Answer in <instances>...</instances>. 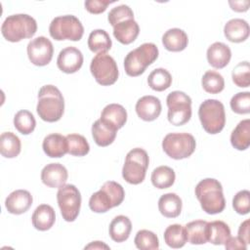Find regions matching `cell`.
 Returning <instances> with one entry per match:
<instances>
[{
  "label": "cell",
  "mask_w": 250,
  "mask_h": 250,
  "mask_svg": "<svg viewBox=\"0 0 250 250\" xmlns=\"http://www.w3.org/2000/svg\"><path fill=\"white\" fill-rule=\"evenodd\" d=\"M36 111L46 122L59 121L64 111V100L61 91L54 85H44L40 88Z\"/></svg>",
  "instance_id": "cell-1"
},
{
  "label": "cell",
  "mask_w": 250,
  "mask_h": 250,
  "mask_svg": "<svg viewBox=\"0 0 250 250\" xmlns=\"http://www.w3.org/2000/svg\"><path fill=\"white\" fill-rule=\"evenodd\" d=\"M195 196L204 212L210 215L219 214L226 207V200L221 183L212 178L201 180L195 187Z\"/></svg>",
  "instance_id": "cell-2"
},
{
  "label": "cell",
  "mask_w": 250,
  "mask_h": 250,
  "mask_svg": "<svg viewBox=\"0 0 250 250\" xmlns=\"http://www.w3.org/2000/svg\"><path fill=\"white\" fill-rule=\"evenodd\" d=\"M37 30L36 21L27 14H16L8 16L2 25L1 33L9 42H20L22 39L31 38Z\"/></svg>",
  "instance_id": "cell-3"
},
{
  "label": "cell",
  "mask_w": 250,
  "mask_h": 250,
  "mask_svg": "<svg viewBox=\"0 0 250 250\" xmlns=\"http://www.w3.org/2000/svg\"><path fill=\"white\" fill-rule=\"evenodd\" d=\"M125 197L123 187L114 182H105L101 188L94 192L89 199V207L95 213H105L109 209L119 206Z\"/></svg>",
  "instance_id": "cell-4"
},
{
  "label": "cell",
  "mask_w": 250,
  "mask_h": 250,
  "mask_svg": "<svg viewBox=\"0 0 250 250\" xmlns=\"http://www.w3.org/2000/svg\"><path fill=\"white\" fill-rule=\"evenodd\" d=\"M158 48L153 43H144L130 51L124 59V69L127 75L136 77L145 72L146 67L158 58Z\"/></svg>",
  "instance_id": "cell-5"
},
{
  "label": "cell",
  "mask_w": 250,
  "mask_h": 250,
  "mask_svg": "<svg viewBox=\"0 0 250 250\" xmlns=\"http://www.w3.org/2000/svg\"><path fill=\"white\" fill-rule=\"evenodd\" d=\"M198 117L202 128L209 134L220 133L226 124L224 104L215 99L205 100L198 108Z\"/></svg>",
  "instance_id": "cell-6"
},
{
  "label": "cell",
  "mask_w": 250,
  "mask_h": 250,
  "mask_svg": "<svg viewBox=\"0 0 250 250\" xmlns=\"http://www.w3.org/2000/svg\"><path fill=\"white\" fill-rule=\"evenodd\" d=\"M148 164V154L145 149L141 147L131 149L127 153L122 167L123 179L131 185H139L143 183L146 178Z\"/></svg>",
  "instance_id": "cell-7"
},
{
  "label": "cell",
  "mask_w": 250,
  "mask_h": 250,
  "mask_svg": "<svg viewBox=\"0 0 250 250\" xmlns=\"http://www.w3.org/2000/svg\"><path fill=\"white\" fill-rule=\"evenodd\" d=\"M49 33L57 41H79L84 34V27L75 16L64 15L53 19L49 25Z\"/></svg>",
  "instance_id": "cell-8"
},
{
  "label": "cell",
  "mask_w": 250,
  "mask_h": 250,
  "mask_svg": "<svg viewBox=\"0 0 250 250\" xmlns=\"http://www.w3.org/2000/svg\"><path fill=\"white\" fill-rule=\"evenodd\" d=\"M195 147V139L188 133H169L162 141L164 152L176 160L189 157L194 152Z\"/></svg>",
  "instance_id": "cell-9"
},
{
  "label": "cell",
  "mask_w": 250,
  "mask_h": 250,
  "mask_svg": "<svg viewBox=\"0 0 250 250\" xmlns=\"http://www.w3.org/2000/svg\"><path fill=\"white\" fill-rule=\"evenodd\" d=\"M168 120L172 125L182 126L191 117V99L182 91H173L166 98Z\"/></svg>",
  "instance_id": "cell-10"
},
{
  "label": "cell",
  "mask_w": 250,
  "mask_h": 250,
  "mask_svg": "<svg viewBox=\"0 0 250 250\" xmlns=\"http://www.w3.org/2000/svg\"><path fill=\"white\" fill-rule=\"evenodd\" d=\"M90 71L95 80L102 86L114 84L119 76L115 60L106 53L97 54L92 59Z\"/></svg>",
  "instance_id": "cell-11"
},
{
  "label": "cell",
  "mask_w": 250,
  "mask_h": 250,
  "mask_svg": "<svg viewBox=\"0 0 250 250\" xmlns=\"http://www.w3.org/2000/svg\"><path fill=\"white\" fill-rule=\"evenodd\" d=\"M57 201L64 221L73 222L79 215L81 194L74 185H64L57 192Z\"/></svg>",
  "instance_id": "cell-12"
},
{
  "label": "cell",
  "mask_w": 250,
  "mask_h": 250,
  "mask_svg": "<svg viewBox=\"0 0 250 250\" xmlns=\"http://www.w3.org/2000/svg\"><path fill=\"white\" fill-rule=\"evenodd\" d=\"M26 51L31 63L37 66L47 65L52 61L54 55L53 44L45 36H38L30 40Z\"/></svg>",
  "instance_id": "cell-13"
},
{
  "label": "cell",
  "mask_w": 250,
  "mask_h": 250,
  "mask_svg": "<svg viewBox=\"0 0 250 250\" xmlns=\"http://www.w3.org/2000/svg\"><path fill=\"white\" fill-rule=\"evenodd\" d=\"M83 55L81 51L73 46L62 49L57 59V65L64 73L71 74L78 71L83 64Z\"/></svg>",
  "instance_id": "cell-14"
},
{
  "label": "cell",
  "mask_w": 250,
  "mask_h": 250,
  "mask_svg": "<svg viewBox=\"0 0 250 250\" xmlns=\"http://www.w3.org/2000/svg\"><path fill=\"white\" fill-rule=\"evenodd\" d=\"M67 178V170L61 163L47 164L41 171V181L45 186L49 188H62L65 185Z\"/></svg>",
  "instance_id": "cell-15"
},
{
  "label": "cell",
  "mask_w": 250,
  "mask_h": 250,
  "mask_svg": "<svg viewBox=\"0 0 250 250\" xmlns=\"http://www.w3.org/2000/svg\"><path fill=\"white\" fill-rule=\"evenodd\" d=\"M32 195L28 190L17 189L12 191L5 200L7 211L14 215L25 213L32 205Z\"/></svg>",
  "instance_id": "cell-16"
},
{
  "label": "cell",
  "mask_w": 250,
  "mask_h": 250,
  "mask_svg": "<svg viewBox=\"0 0 250 250\" xmlns=\"http://www.w3.org/2000/svg\"><path fill=\"white\" fill-rule=\"evenodd\" d=\"M138 116L144 121H153L161 113V102L154 96H144L140 98L135 106Z\"/></svg>",
  "instance_id": "cell-17"
},
{
  "label": "cell",
  "mask_w": 250,
  "mask_h": 250,
  "mask_svg": "<svg viewBox=\"0 0 250 250\" xmlns=\"http://www.w3.org/2000/svg\"><path fill=\"white\" fill-rule=\"evenodd\" d=\"M42 148L47 156L51 158H60L68 152L66 137L53 133L47 135L42 143Z\"/></svg>",
  "instance_id": "cell-18"
},
{
  "label": "cell",
  "mask_w": 250,
  "mask_h": 250,
  "mask_svg": "<svg viewBox=\"0 0 250 250\" xmlns=\"http://www.w3.org/2000/svg\"><path fill=\"white\" fill-rule=\"evenodd\" d=\"M140 33V26L134 19L119 21L113 26V36L121 44L128 45L136 40Z\"/></svg>",
  "instance_id": "cell-19"
},
{
  "label": "cell",
  "mask_w": 250,
  "mask_h": 250,
  "mask_svg": "<svg viewBox=\"0 0 250 250\" xmlns=\"http://www.w3.org/2000/svg\"><path fill=\"white\" fill-rule=\"evenodd\" d=\"M208 63L215 68H224L227 66L231 58L229 47L223 42H215L207 49Z\"/></svg>",
  "instance_id": "cell-20"
},
{
  "label": "cell",
  "mask_w": 250,
  "mask_h": 250,
  "mask_svg": "<svg viewBox=\"0 0 250 250\" xmlns=\"http://www.w3.org/2000/svg\"><path fill=\"white\" fill-rule=\"evenodd\" d=\"M100 119L118 130L122 128L127 121V111L124 106L119 104H109L104 107Z\"/></svg>",
  "instance_id": "cell-21"
},
{
  "label": "cell",
  "mask_w": 250,
  "mask_h": 250,
  "mask_svg": "<svg viewBox=\"0 0 250 250\" xmlns=\"http://www.w3.org/2000/svg\"><path fill=\"white\" fill-rule=\"evenodd\" d=\"M249 24L242 19H231L224 26L225 37L232 43H241L249 36Z\"/></svg>",
  "instance_id": "cell-22"
},
{
  "label": "cell",
  "mask_w": 250,
  "mask_h": 250,
  "mask_svg": "<svg viewBox=\"0 0 250 250\" xmlns=\"http://www.w3.org/2000/svg\"><path fill=\"white\" fill-rule=\"evenodd\" d=\"M56 221V213L54 208L48 204H41L34 210L31 222L33 227L41 231L50 229Z\"/></svg>",
  "instance_id": "cell-23"
},
{
  "label": "cell",
  "mask_w": 250,
  "mask_h": 250,
  "mask_svg": "<svg viewBox=\"0 0 250 250\" xmlns=\"http://www.w3.org/2000/svg\"><path fill=\"white\" fill-rule=\"evenodd\" d=\"M162 44L170 52H181L187 48L188 37L183 29L177 27L170 28L163 34Z\"/></svg>",
  "instance_id": "cell-24"
},
{
  "label": "cell",
  "mask_w": 250,
  "mask_h": 250,
  "mask_svg": "<svg viewBox=\"0 0 250 250\" xmlns=\"http://www.w3.org/2000/svg\"><path fill=\"white\" fill-rule=\"evenodd\" d=\"M132 223L127 216L118 215L112 219L109 224L108 232L110 238L115 242H123L130 236Z\"/></svg>",
  "instance_id": "cell-25"
},
{
  "label": "cell",
  "mask_w": 250,
  "mask_h": 250,
  "mask_svg": "<svg viewBox=\"0 0 250 250\" xmlns=\"http://www.w3.org/2000/svg\"><path fill=\"white\" fill-rule=\"evenodd\" d=\"M182 199L174 192H168L160 196L158 200L159 212L166 218H176L182 212Z\"/></svg>",
  "instance_id": "cell-26"
},
{
  "label": "cell",
  "mask_w": 250,
  "mask_h": 250,
  "mask_svg": "<svg viewBox=\"0 0 250 250\" xmlns=\"http://www.w3.org/2000/svg\"><path fill=\"white\" fill-rule=\"evenodd\" d=\"M92 136L99 146H107L113 143L117 130L105 124L101 119L96 120L92 125Z\"/></svg>",
  "instance_id": "cell-27"
},
{
  "label": "cell",
  "mask_w": 250,
  "mask_h": 250,
  "mask_svg": "<svg viewBox=\"0 0 250 250\" xmlns=\"http://www.w3.org/2000/svg\"><path fill=\"white\" fill-rule=\"evenodd\" d=\"M187 238L190 244H204L208 241V222L195 220L185 226Z\"/></svg>",
  "instance_id": "cell-28"
},
{
  "label": "cell",
  "mask_w": 250,
  "mask_h": 250,
  "mask_svg": "<svg viewBox=\"0 0 250 250\" xmlns=\"http://www.w3.org/2000/svg\"><path fill=\"white\" fill-rule=\"evenodd\" d=\"M230 144L237 150H245L250 146V119L241 120L230 134Z\"/></svg>",
  "instance_id": "cell-29"
},
{
  "label": "cell",
  "mask_w": 250,
  "mask_h": 250,
  "mask_svg": "<svg viewBox=\"0 0 250 250\" xmlns=\"http://www.w3.org/2000/svg\"><path fill=\"white\" fill-rule=\"evenodd\" d=\"M21 149L20 138L13 132H4L0 136V153L6 158L17 157Z\"/></svg>",
  "instance_id": "cell-30"
},
{
  "label": "cell",
  "mask_w": 250,
  "mask_h": 250,
  "mask_svg": "<svg viewBox=\"0 0 250 250\" xmlns=\"http://www.w3.org/2000/svg\"><path fill=\"white\" fill-rule=\"evenodd\" d=\"M208 241L214 245H223L231 236L229 227L223 221L208 223Z\"/></svg>",
  "instance_id": "cell-31"
},
{
  "label": "cell",
  "mask_w": 250,
  "mask_h": 250,
  "mask_svg": "<svg viewBox=\"0 0 250 250\" xmlns=\"http://www.w3.org/2000/svg\"><path fill=\"white\" fill-rule=\"evenodd\" d=\"M111 45V39L104 29H95L89 34L88 47L93 53H106L110 50Z\"/></svg>",
  "instance_id": "cell-32"
},
{
  "label": "cell",
  "mask_w": 250,
  "mask_h": 250,
  "mask_svg": "<svg viewBox=\"0 0 250 250\" xmlns=\"http://www.w3.org/2000/svg\"><path fill=\"white\" fill-rule=\"evenodd\" d=\"M165 243L174 249L182 248L188 241L185 227L179 224H173L166 228L164 231Z\"/></svg>",
  "instance_id": "cell-33"
},
{
  "label": "cell",
  "mask_w": 250,
  "mask_h": 250,
  "mask_svg": "<svg viewBox=\"0 0 250 250\" xmlns=\"http://www.w3.org/2000/svg\"><path fill=\"white\" fill-rule=\"evenodd\" d=\"M176 175L174 170L166 165L158 166L156 167L152 173H151V183L152 185L159 189L163 188H168L173 186L175 183Z\"/></svg>",
  "instance_id": "cell-34"
},
{
  "label": "cell",
  "mask_w": 250,
  "mask_h": 250,
  "mask_svg": "<svg viewBox=\"0 0 250 250\" xmlns=\"http://www.w3.org/2000/svg\"><path fill=\"white\" fill-rule=\"evenodd\" d=\"M147 84L152 90L162 92L171 86L172 75L165 68H155L148 74Z\"/></svg>",
  "instance_id": "cell-35"
},
{
  "label": "cell",
  "mask_w": 250,
  "mask_h": 250,
  "mask_svg": "<svg viewBox=\"0 0 250 250\" xmlns=\"http://www.w3.org/2000/svg\"><path fill=\"white\" fill-rule=\"evenodd\" d=\"M14 126L21 134L29 135L35 129L36 120L30 111L21 109L14 116Z\"/></svg>",
  "instance_id": "cell-36"
},
{
  "label": "cell",
  "mask_w": 250,
  "mask_h": 250,
  "mask_svg": "<svg viewBox=\"0 0 250 250\" xmlns=\"http://www.w3.org/2000/svg\"><path fill=\"white\" fill-rule=\"evenodd\" d=\"M203 89L210 94H219L225 88V80L221 73L215 70H207L201 79Z\"/></svg>",
  "instance_id": "cell-37"
},
{
  "label": "cell",
  "mask_w": 250,
  "mask_h": 250,
  "mask_svg": "<svg viewBox=\"0 0 250 250\" xmlns=\"http://www.w3.org/2000/svg\"><path fill=\"white\" fill-rule=\"evenodd\" d=\"M66 137L68 152L73 156H84L89 153L90 146L86 138L80 134H68Z\"/></svg>",
  "instance_id": "cell-38"
},
{
  "label": "cell",
  "mask_w": 250,
  "mask_h": 250,
  "mask_svg": "<svg viewBox=\"0 0 250 250\" xmlns=\"http://www.w3.org/2000/svg\"><path fill=\"white\" fill-rule=\"evenodd\" d=\"M134 242L136 247L141 250H157L159 248L157 235L147 229L139 230L136 233Z\"/></svg>",
  "instance_id": "cell-39"
},
{
  "label": "cell",
  "mask_w": 250,
  "mask_h": 250,
  "mask_svg": "<svg viewBox=\"0 0 250 250\" xmlns=\"http://www.w3.org/2000/svg\"><path fill=\"white\" fill-rule=\"evenodd\" d=\"M231 78L233 83L240 88H247L250 84V64L244 61L238 62L232 69Z\"/></svg>",
  "instance_id": "cell-40"
},
{
  "label": "cell",
  "mask_w": 250,
  "mask_h": 250,
  "mask_svg": "<svg viewBox=\"0 0 250 250\" xmlns=\"http://www.w3.org/2000/svg\"><path fill=\"white\" fill-rule=\"evenodd\" d=\"M230 108L237 114H248L250 112V93L239 92L229 102Z\"/></svg>",
  "instance_id": "cell-41"
},
{
  "label": "cell",
  "mask_w": 250,
  "mask_h": 250,
  "mask_svg": "<svg viewBox=\"0 0 250 250\" xmlns=\"http://www.w3.org/2000/svg\"><path fill=\"white\" fill-rule=\"evenodd\" d=\"M127 19H134V13L132 9L125 4L112 8L107 15L108 22L110 23V25H112V27L119 21Z\"/></svg>",
  "instance_id": "cell-42"
},
{
  "label": "cell",
  "mask_w": 250,
  "mask_h": 250,
  "mask_svg": "<svg viewBox=\"0 0 250 250\" xmlns=\"http://www.w3.org/2000/svg\"><path fill=\"white\" fill-rule=\"evenodd\" d=\"M232 207L237 214L246 215L250 211V192L247 189L238 191L232 198Z\"/></svg>",
  "instance_id": "cell-43"
},
{
  "label": "cell",
  "mask_w": 250,
  "mask_h": 250,
  "mask_svg": "<svg viewBox=\"0 0 250 250\" xmlns=\"http://www.w3.org/2000/svg\"><path fill=\"white\" fill-rule=\"evenodd\" d=\"M114 1H109V0H87L84 3L85 9L91 13V14H102L104 13L107 6L111 3H113Z\"/></svg>",
  "instance_id": "cell-44"
},
{
  "label": "cell",
  "mask_w": 250,
  "mask_h": 250,
  "mask_svg": "<svg viewBox=\"0 0 250 250\" xmlns=\"http://www.w3.org/2000/svg\"><path fill=\"white\" fill-rule=\"evenodd\" d=\"M250 220L247 219L244 222H242L239 226L238 229V238H240L242 241H244L246 244L249 243L250 239H249V235H250Z\"/></svg>",
  "instance_id": "cell-45"
},
{
  "label": "cell",
  "mask_w": 250,
  "mask_h": 250,
  "mask_svg": "<svg viewBox=\"0 0 250 250\" xmlns=\"http://www.w3.org/2000/svg\"><path fill=\"white\" fill-rule=\"evenodd\" d=\"M226 249H243L245 250L247 248V244L242 241L240 238L238 237H229L227 242L224 244Z\"/></svg>",
  "instance_id": "cell-46"
},
{
  "label": "cell",
  "mask_w": 250,
  "mask_h": 250,
  "mask_svg": "<svg viewBox=\"0 0 250 250\" xmlns=\"http://www.w3.org/2000/svg\"><path fill=\"white\" fill-rule=\"evenodd\" d=\"M229 4L231 10L235 12H246L249 9L250 2L249 1H229Z\"/></svg>",
  "instance_id": "cell-47"
},
{
  "label": "cell",
  "mask_w": 250,
  "mask_h": 250,
  "mask_svg": "<svg viewBox=\"0 0 250 250\" xmlns=\"http://www.w3.org/2000/svg\"><path fill=\"white\" fill-rule=\"evenodd\" d=\"M109 249V246L103 243V241H93L87 246H85V249Z\"/></svg>",
  "instance_id": "cell-48"
}]
</instances>
